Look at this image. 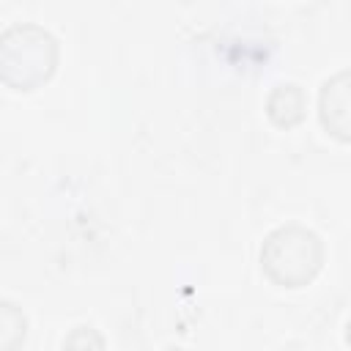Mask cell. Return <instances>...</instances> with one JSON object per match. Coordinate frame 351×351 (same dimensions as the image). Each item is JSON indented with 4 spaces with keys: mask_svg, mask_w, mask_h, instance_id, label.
<instances>
[{
    "mask_svg": "<svg viewBox=\"0 0 351 351\" xmlns=\"http://www.w3.org/2000/svg\"><path fill=\"white\" fill-rule=\"evenodd\" d=\"M25 337V318L11 302H0V351H14Z\"/></svg>",
    "mask_w": 351,
    "mask_h": 351,
    "instance_id": "3957f363",
    "label": "cell"
},
{
    "mask_svg": "<svg viewBox=\"0 0 351 351\" xmlns=\"http://www.w3.org/2000/svg\"><path fill=\"white\" fill-rule=\"evenodd\" d=\"M263 263L285 285H302L310 280L321 263V244L310 230L282 228L269 236L263 250Z\"/></svg>",
    "mask_w": 351,
    "mask_h": 351,
    "instance_id": "6da1fadb",
    "label": "cell"
},
{
    "mask_svg": "<svg viewBox=\"0 0 351 351\" xmlns=\"http://www.w3.org/2000/svg\"><path fill=\"white\" fill-rule=\"evenodd\" d=\"M55 60V41L38 27H14L0 38V74L8 77L11 69L22 71L16 88H30L44 80Z\"/></svg>",
    "mask_w": 351,
    "mask_h": 351,
    "instance_id": "7a4b0ae2",
    "label": "cell"
}]
</instances>
